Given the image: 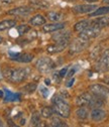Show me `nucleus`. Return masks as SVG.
I'll use <instances>...</instances> for the list:
<instances>
[{
	"label": "nucleus",
	"instance_id": "f257e3e1",
	"mask_svg": "<svg viewBox=\"0 0 109 127\" xmlns=\"http://www.w3.org/2000/svg\"><path fill=\"white\" fill-rule=\"evenodd\" d=\"M3 77L6 79L7 81L17 84L21 83L26 80V78L28 77V70L27 69H14V68H5L2 72Z\"/></svg>",
	"mask_w": 109,
	"mask_h": 127
},
{
	"label": "nucleus",
	"instance_id": "f03ea898",
	"mask_svg": "<svg viewBox=\"0 0 109 127\" xmlns=\"http://www.w3.org/2000/svg\"><path fill=\"white\" fill-rule=\"evenodd\" d=\"M53 103V108L55 111V114L59 115L62 118H69L71 114V108L70 105L64 100V98L60 96V95H56L53 97L52 100Z\"/></svg>",
	"mask_w": 109,
	"mask_h": 127
},
{
	"label": "nucleus",
	"instance_id": "7ed1b4c3",
	"mask_svg": "<svg viewBox=\"0 0 109 127\" xmlns=\"http://www.w3.org/2000/svg\"><path fill=\"white\" fill-rule=\"evenodd\" d=\"M36 67L40 73H49L55 69V63L48 57H42L36 61Z\"/></svg>",
	"mask_w": 109,
	"mask_h": 127
},
{
	"label": "nucleus",
	"instance_id": "20e7f679",
	"mask_svg": "<svg viewBox=\"0 0 109 127\" xmlns=\"http://www.w3.org/2000/svg\"><path fill=\"white\" fill-rule=\"evenodd\" d=\"M89 91L91 94L95 95V96H98L104 100H107V98L109 97V90L100 84H94V85H91L89 87Z\"/></svg>",
	"mask_w": 109,
	"mask_h": 127
},
{
	"label": "nucleus",
	"instance_id": "39448f33",
	"mask_svg": "<svg viewBox=\"0 0 109 127\" xmlns=\"http://www.w3.org/2000/svg\"><path fill=\"white\" fill-rule=\"evenodd\" d=\"M100 32H101V28H98V27H95V26H90V27L80 31L79 37L89 41L92 38L97 37L100 34Z\"/></svg>",
	"mask_w": 109,
	"mask_h": 127
},
{
	"label": "nucleus",
	"instance_id": "423d86ee",
	"mask_svg": "<svg viewBox=\"0 0 109 127\" xmlns=\"http://www.w3.org/2000/svg\"><path fill=\"white\" fill-rule=\"evenodd\" d=\"M69 41L70 40H58L53 44H50L46 47V51L49 54L55 55L58 53H61L67 49V46L69 45Z\"/></svg>",
	"mask_w": 109,
	"mask_h": 127
},
{
	"label": "nucleus",
	"instance_id": "0eeeda50",
	"mask_svg": "<svg viewBox=\"0 0 109 127\" xmlns=\"http://www.w3.org/2000/svg\"><path fill=\"white\" fill-rule=\"evenodd\" d=\"M88 45V40L82 39V38H77L70 44V54H78L83 52Z\"/></svg>",
	"mask_w": 109,
	"mask_h": 127
},
{
	"label": "nucleus",
	"instance_id": "6e6552de",
	"mask_svg": "<svg viewBox=\"0 0 109 127\" xmlns=\"http://www.w3.org/2000/svg\"><path fill=\"white\" fill-rule=\"evenodd\" d=\"M9 58L10 60L18 63H30L34 60V55L26 54V53H12L9 52Z\"/></svg>",
	"mask_w": 109,
	"mask_h": 127
},
{
	"label": "nucleus",
	"instance_id": "1a4fd4ad",
	"mask_svg": "<svg viewBox=\"0 0 109 127\" xmlns=\"http://www.w3.org/2000/svg\"><path fill=\"white\" fill-rule=\"evenodd\" d=\"M97 8L95 4H79L73 7V11L77 14H89Z\"/></svg>",
	"mask_w": 109,
	"mask_h": 127
},
{
	"label": "nucleus",
	"instance_id": "9d476101",
	"mask_svg": "<svg viewBox=\"0 0 109 127\" xmlns=\"http://www.w3.org/2000/svg\"><path fill=\"white\" fill-rule=\"evenodd\" d=\"M32 11H33V8H30L28 6H20V7H16L9 10L8 14L15 15V16H27V15L32 13Z\"/></svg>",
	"mask_w": 109,
	"mask_h": 127
},
{
	"label": "nucleus",
	"instance_id": "9b49d317",
	"mask_svg": "<svg viewBox=\"0 0 109 127\" xmlns=\"http://www.w3.org/2000/svg\"><path fill=\"white\" fill-rule=\"evenodd\" d=\"M108 68H109V50L105 51L101 55L97 64V69L99 71H106Z\"/></svg>",
	"mask_w": 109,
	"mask_h": 127
},
{
	"label": "nucleus",
	"instance_id": "f8f14e48",
	"mask_svg": "<svg viewBox=\"0 0 109 127\" xmlns=\"http://www.w3.org/2000/svg\"><path fill=\"white\" fill-rule=\"evenodd\" d=\"M65 22H53L50 24H43L42 30L46 33L50 32H56L58 30H62L65 27Z\"/></svg>",
	"mask_w": 109,
	"mask_h": 127
},
{
	"label": "nucleus",
	"instance_id": "ddd939ff",
	"mask_svg": "<svg viewBox=\"0 0 109 127\" xmlns=\"http://www.w3.org/2000/svg\"><path fill=\"white\" fill-rule=\"evenodd\" d=\"M90 117L93 121L95 122H100L102 120H104L106 118V112L103 110V109H100V108H94L92 111H91V114H90Z\"/></svg>",
	"mask_w": 109,
	"mask_h": 127
},
{
	"label": "nucleus",
	"instance_id": "4468645a",
	"mask_svg": "<svg viewBox=\"0 0 109 127\" xmlns=\"http://www.w3.org/2000/svg\"><path fill=\"white\" fill-rule=\"evenodd\" d=\"M92 99V94L91 93H83L80 96H78L76 99V104L78 106H90Z\"/></svg>",
	"mask_w": 109,
	"mask_h": 127
},
{
	"label": "nucleus",
	"instance_id": "2eb2a0df",
	"mask_svg": "<svg viewBox=\"0 0 109 127\" xmlns=\"http://www.w3.org/2000/svg\"><path fill=\"white\" fill-rule=\"evenodd\" d=\"M46 17L53 22H59L64 19L65 14L60 11H48L46 12Z\"/></svg>",
	"mask_w": 109,
	"mask_h": 127
},
{
	"label": "nucleus",
	"instance_id": "dca6fc26",
	"mask_svg": "<svg viewBox=\"0 0 109 127\" xmlns=\"http://www.w3.org/2000/svg\"><path fill=\"white\" fill-rule=\"evenodd\" d=\"M91 26H95L98 28H103L106 26H109V17H101V18H96L92 20Z\"/></svg>",
	"mask_w": 109,
	"mask_h": 127
},
{
	"label": "nucleus",
	"instance_id": "f3484780",
	"mask_svg": "<svg viewBox=\"0 0 109 127\" xmlns=\"http://www.w3.org/2000/svg\"><path fill=\"white\" fill-rule=\"evenodd\" d=\"M45 21H46V19H45V17L43 16V15L36 14V15H35V16H33L32 18H30L29 23L32 25H34V26H40V25L45 24Z\"/></svg>",
	"mask_w": 109,
	"mask_h": 127
},
{
	"label": "nucleus",
	"instance_id": "a211bd4d",
	"mask_svg": "<svg viewBox=\"0 0 109 127\" xmlns=\"http://www.w3.org/2000/svg\"><path fill=\"white\" fill-rule=\"evenodd\" d=\"M91 23H92V20H89V19H87V20H81V21L77 22L74 25V29H75V31L80 32V31H82V30L90 27L91 26Z\"/></svg>",
	"mask_w": 109,
	"mask_h": 127
},
{
	"label": "nucleus",
	"instance_id": "6ab92c4d",
	"mask_svg": "<svg viewBox=\"0 0 109 127\" xmlns=\"http://www.w3.org/2000/svg\"><path fill=\"white\" fill-rule=\"evenodd\" d=\"M109 13V6H103L100 8H96L93 12L89 13L90 17H96V16H101V15H106Z\"/></svg>",
	"mask_w": 109,
	"mask_h": 127
},
{
	"label": "nucleus",
	"instance_id": "aec40b11",
	"mask_svg": "<svg viewBox=\"0 0 109 127\" xmlns=\"http://www.w3.org/2000/svg\"><path fill=\"white\" fill-rule=\"evenodd\" d=\"M16 25V21L12 19H6L0 22V31H4L7 29H10Z\"/></svg>",
	"mask_w": 109,
	"mask_h": 127
},
{
	"label": "nucleus",
	"instance_id": "412c9836",
	"mask_svg": "<svg viewBox=\"0 0 109 127\" xmlns=\"http://www.w3.org/2000/svg\"><path fill=\"white\" fill-rule=\"evenodd\" d=\"M76 116H77V118H79L81 120H86L89 116L87 108L85 106H80V108L76 111Z\"/></svg>",
	"mask_w": 109,
	"mask_h": 127
},
{
	"label": "nucleus",
	"instance_id": "4be33fe9",
	"mask_svg": "<svg viewBox=\"0 0 109 127\" xmlns=\"http://www.w3.org/2000/svg\"><path fill=\"white\" fill-rule=\"evenodd\" d=\"M70 32L68 31H62V32H58L56 34L53 35V39L55 41H58V40H70Z\"/></svg>",
	"mask_w": 109,
	"mask_h": 127
},
{
	"label": "nucleus",
	"instance_id": "5701e85b",
	"mask_svg": "<svg viewBox=\"0 0 109 127\" xmlns=\"http://www.w3.org/2000/svg\"><path fill=\"white\" fill-rule=\"evenodd\" d=\"M54 114H55V111H54V108H53V107H44V108H42V110H41L40 116H42V117L45 118V119H49V118H51Z\"/></svg>",
	"mask_w": 109,
	"mask_h": 127
},
{
	"label": "nucleus",
	"instance_id": "b1692460",
	"mask_svg": "<svg viewBox=\"0 0 109 127\" xmlns=\"http://www.w3.org/2000/svg\"><path fill=\"white\" fill-rule=\"evenodd\" d=\"M30 4H32L34 7L36 8H48L49 7V4L46 3L44 0H30Z\"/></svg>",
	"mask_w": 109,
	"mask_h": 127
},
{
	"label": "nucleus",
	"instance_id": "393cba45",
	"mask_svg": "<svg viewBox=\"0 0 109 127\" xmlns=\"http://www.w3.org/2000/svg\"><path fill=\"white\" fill-rule=\"evenodd\" d=\"M51 125L52 126H55V127H62V126L66 127V126H68L67 123L65 121H63L61 118H59V117H53V116L51 117Z\"/></svg>",
	"mask_w": 109,
	"mask_h": 127
},
{
	"label": "nucleus",
	"instance_id": "a878e982",
	"mask_svg": "<svg viewBox=\"0 0 109 127\" xmlns=\"http://www.w3.org/2000/svg\"><path fill=\"white\" fill-rule=\"evenodd\" d=\"M36 89V83H29L27 85H25L24 87H22L21 91L26 93V94H32L33 92H35Z\"/></svg>",
	"mask_w": 109,
	"mask_h": 127
},
{
	"label": "nucleus",
	"instance_id": "bb28decb",
	"mask_svg": "<svg viewBox=\"0 0 109 127\" xmlns=\"http://www.w3.org/2000/svg\"><path fill=\"white\" fill-rule=\"evenodd\" d=\"M4 93L6 94V96L4 97L5 101H14V100H17L19 98V96L17 94H13V93L9 92L8 90H4Z\"/></svg>",
	"mask_w": 109,
	"mask_h": 127
},
{
	"label": "nucleus",
	"instance_id": "cd10ccee",
	"mask_svg": "<svg viewBox=\"0 0 109 127\" xmlns=\"http://www.w3.org/2000/svg\"><path fill=\"white\" fill-rule=\"evenodd\" d=\"M30 123H32V125H35V126L39 125V123H40V115H39L38 112H35V113L32 115Z\"/></svg>",
	"mask_w": 109,
	"mask_h": 127
},
{
	"label": "nucleus",
	"instance_id": "c85d7f7f",
	"mask_svg": "<svg viewBox=\"0 0 109 127\" xmlns=\"http://www.w3.org/2000/svg\"><path fill=\"white\" fill-rule=\"evenodd\" d=\"M30 30V27L26 24H20L17 26V32L19 33V35H23L25 33H27Z\"/></svg>",
	"mask_w": 109,
	"mask_h": 127
},
{
	"label": "nucleus",
	"instance_id": "c756f323",
	"mask_svg": "<svg viewBox=\"0 0 109 127\" xmlns=\"http://www.w3.org/2000/svg\"><path fill=\"white\" fill-rule=\"evenodd\" d=\"M68 70H69V69H68L67 67H66V68H64L63 70H61V71H60V72L58 73L59 77H60L61 79H63V78H64V77H65V76L67 75V72H68Z\"/></svg>",
	"mask_w": 109,
	"mask_h": 127
},
{
	"label": "nucleus",
	"instance_id": "7c9ffc66",
	"mask_svg": "<svg viewBox=\"0 0 109 127\" xmlns=\"http://www.w3.org/2000/svg\"><path fill=\"white\" fill-rule=\"evenodd\" d=\"M40 93H41L43 98H46V97L49 96V90L46 89V88H44V87H41L40 88Z\"/></svg>",
	"mask_w": 109,
	"mask_h": 127
},
{
	"label": "nucleus",
	"instance_id": "2f4dec72",
	"mask_svg": "<svg viewBox=\"0 0 109 127\" xmlns=\"http://www.w3.org/2000/svg\"><path fill=\"white\" fill-rule=\"evenodd\" d=\"M16 1H17V0H2V2L4 4H11V3H14Z\"/></svg>",
	"mask_w": 109,
	"mask_h": 127
},
{
	"label": "nucleus",
	"instance_id": "473e14b6",
	"mask_svg": "<svg viewBox=\"0 0 109 127\" xmlns=\"http://www.w3.org/2000/svg\"><path fill=\"white\" fill-rule=\"evenodd\" d=\"M74 74H75V69H71V71H69V73H67V77L68 78H71Z\"/></svg>",
	"mask_w": 109,
	"mask_h": 127
},
{
	"label": "nucleus",
	"instance_id": "72a5a7b5",
	"mask_svg": "<svg viewBox=\"0 0 109 127\" xmlns=\"http://www.w3.org/2000/svg\"><path fill=\"white\" fill-rule=\"evenodd\" d=\"M85 2H97V0H83Z\"/></svg>",
	"mask_w": 109,
	"mask_h": 127
},
{
	"label": "nucleus",
	"instance_id": "f704fd0d",
	"mask_svg": "<svg viewBox=\"0 0 109 127\" xmlns=\"http://www.w3.org/2000/svg\"><path fill=\"white\" fill-rule=\"evenodd\" d=\"M103 2H104V4H106V5L109 6V0H103Z\"/></svg>",
	"mask_w": 109,
	"mask_h": 127
},
{
	"label": "nucleus",
	"instance_id": "c9c22d12",
	"mask_svg": "<svg viewBox=\"0 0 109 127\" xmlns=\"http://www.w3.org/2000/svg\"><path fill=\"white\" fill-rule=\"evenodd\" d=\"M1 126H3V121L1 120V118H0V127Z\"/></svg>",
	"mask_w": 109,
	"mask_h": 127
},
{
	"label": "nucleus",
	"instance_id": "e433bc0d",
	"mask_svg": "<svg viewBox=\"0 0 109 127\" xmlns=\"http://www.w3.org/2000/svg\"><path fill=\"white\" fill-rule=\"evenodd\" d=\"M2 41H3V38H2V36H0V44L2 43Z\"/></svg>",
	"mask_w": 109,
	"mask_h": 127
},
{
	"label": "nucleus",
	"instance_id": "4c0bfd02",
	"mask_svg": "<svg viewBox=\"0 0 109 127\" xmlns=\"http://www.w3.org/2000/svg\"><path fill=\"white\" fill-rule=\"evenodd\" d=\"M0 80H1V74H0Z\"/></svg>",
	"mask_w": 109,
	"mask_h": 127
}]
</instances>
